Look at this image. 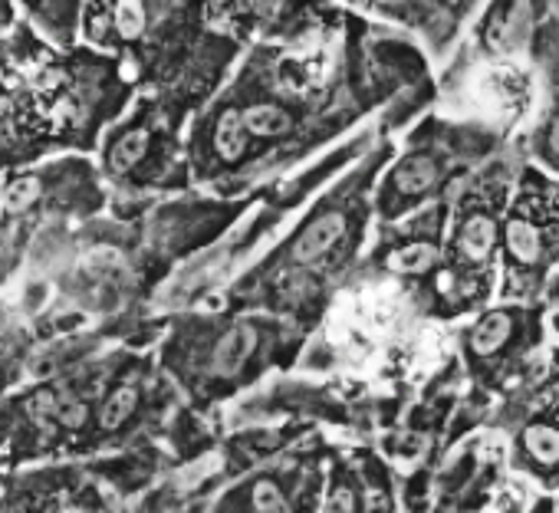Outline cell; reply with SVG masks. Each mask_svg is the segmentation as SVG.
Segmentation results:
<instances>
[{
  "label": "cell",
  "mask_w": 559,
  "mask_h": 513,
  "mask_svg": "<svg viewBox=\"0 0 559 513\" xmlns=\"http://www.w3.org/2000/svg\"><path fill=\"white\" fill-rule=\"evenodd\" d=\"M254 349H257V329L250 323L231 326L211 349V368L217 376H237L254 356Z\"/></svg>",
  "instance_id": "1"
},
{
  "label": "cell",
  "mask_w": 559,
  "mask_h": 513,
  "mask_svg": "<svg viewBox=\"0 0 559 513\" xmlns=\"http://www.w3.org/2000/svg\"><path fill=\"white\" fill-rule=\"evenodd\" d=\"M343 234H345V217L343 214L339 211L323 214V217H316V221H313L310 227L296 237V244H293V260H296V264H316L319 256L339 244Z\"/></svg>",
  "instance_id": "2"
},
{
  "label": "cell",
  "mask_w": 559,
  "mask_h": 513,
  "mask_svg": "<svg viewBox=\"0 0 559 513\" xmlns=\"http://www.w3.org/2000/svg\"><path fill=\"white\" fill-rule=\"evenodd\" d=\"M457 244H461V254H464L467 260L481 264V260L491 256L494 244H497V224H494L487 214H474V217L464 221V227H461Z\"/></svg>",
  "instance_id": "3"
},
{
  "label": "cell",
  "mask_w": 559,
  "mask_h": 513,
  "mask_svg": "<svg viewBox=\"0 0 559 513\" xmlns=\"http://www.w3.org/2000/svg\"><path fill=\"white\" fill-rule=\"evenodd\" d=\"M247 148V128H244V116L241 112L227 109L217 119L215 128V152L221 155L224 162H237Z\"/></svg>",
  "instance_id": "4"
},
{
  "label": "cell",
  "mask_w": 559,
  "mask_h": 513,
  "mask_svg": "<svg viewBox=\"0 0 559 513\" xmlns=\"http://www.w3.org/2000/svg\"><path fill=\"white\" fill-rule=\"evenodd\" d=\"M507 247L510 254L520 260V264H536L543 256V234L534 221H526V217H514L507 224Z\"/></svg>",
  "instance_id": "5"
},
{
  "label": "cell",
  "mask_w": 559,
  "mask_h": 513,
  "mask_svg": "<svg viewBox=\"0 0 559 513\" xmlns=\"http://www.w3.org/2000/svg\"><path fill=\"white\" fill-rule=\"evenodd\" d=\"M510 333H514V319H510L507 313H491V317H484L471 336L474 356H494L497 349H504V342L510 339Z\"/></svg>",
  "instance_id": "6"
},
{
  "label": "cell",
  "mask_w": 559,
  "mask_h": 513,
  "mask_svg": "<svg viewBox=\"0 0 559 513\" xmlns=\"http://www.w3.org/2000/svg\"><path fill=\"white\" fill-rule=\"evenodd\" d=\"M434 181H438V165L431 162L428 155H414V158L398 165L395 171V188L402 195H422Z\"/></svg>",
  "instance_id": "7"
},
{
  "label": "cell",
  "mask_w": 559,
  "mask_h": 513,
  "mask_svg": "<svg viewBox=\"0 0 559 513\" xmlns=\"http://www.w3.org/2000/svg\"><path fill=\"white\" fill-rule=\"evenodd\" d=\"M244 128L254 136H284L293 128V116L280 106H250L244 112Z\"/></svg>",
  "instance_id": "8"
},
{
  "label": "cell",
  "mask_w": 559,
  "mask_h": 513,
  "mask_svg": "<svg viewBox=\"0 0 559 513\" xmlns=\"http://www.w3.org/2000/svg\"><path fill=\"white\" fill-rule=\"evenodd\" d=\"M524 448H526V454H530L534 461L553 468V464H559V428L530 425L524 431Z\"/></svg>",
  "instance_id": "9"
},
{
  "label": "cell",
  "mask_w": 559,
  "mask_h": 513,
  "mask_svg": "<svg viewBox=\"0 0 559 513\" xmlns=\"http://www.w3.org/2000/svg\"><path fill=\"white\" fill-rule=\"evenodd\" d=\"M148 148V132L145 128H135V132H125V136L115 142V148L109 152V171L122 175V171H129L132 165L142 162V155Z\"/></svg>",
  "instance_id": "10"
},
{
  "label": "cell",
  "mask_w": 559,
  "mask_h": 513,
  "mask_svg": "<svg viewBox=\"0 0 559 513\" xmlns=\"http://www.w3.org/2000/svg\"><path fill=\"white\" fill-rule=\"evenodd\" d=\"M438 264V250L431 244H408V247L395 250L388 256V267L398 270V274H424L431 267Z\"/></svg>",
  "instance_id": "11"
},
{
  "label": "cell",
  "mask_w": 559,
  "mask_h": 513,
  "mask_svg": "<svg viewBox=\"0 0 559 513\" xmlns=\"http://www.w3.org/2000/svg\"><path fill=\"white\" fill-rule=\"evenodd\" d=\"M112 20H115V30L125 40H138L145 34V4L142 0H115V10H112Z\"/></svg>",
  "instance_id": "12"
},
{
  "label": "cell",
  "mask_w": 559,
  "mask_h": 513,
  "mask_svg": "<svg viewBox=\"0 0 559 513\" xmlns=\"http://www.w3.org/2000/svg\"><path fill=\"white\" fill-rule=\"evenodd\" d=\"M135 408H138V392L132 385H122V388H115V392L105 398L103 411H99V421H103V428H119V425H125V418H129Z\"/></svg>",
  "instance_id": "13"
},
{
  "label": "cell",
  "mask_w": 559,
  "mask_h": 513,
  "mask_svg": "<svg viewBox=\"0 0 559 513\" xmlns=\"http://www.w3.org/2000/svg\"><path fill=\"white\" fill-rule=\"evenodd\" d=\"M36 197H40V178L24 175V178L10 181L7 195H4V207H7L10 214H20L30 205H36Z\"/></svg>",
  "instance_id": "14"
},
{
  "label": "cell",
  "mask_w": 559,
  "mask_h": 513,
  "mask_svg": "<svg viewBox=\"0 0 559 513\" xmlns=\"http://www.w3.org/2000/svg\"><path fill=\"white\" fill-rule=\"evenodd\" d=\"M250 500H254V510L257 513H290V504L284 500V490L276 488L274 480H257L254 490H250Z\"/></svg>",
  "instance_id": "15"
},
{
  "label": "cell",
  "mask_w": 559,
  "mask_h": 513,
  "mask_svg": "<svg viewBox=\"0 0 559 513\" xmlns=\"http://www.w3.org/2000/svg\"><path fill=\"white\" fill-rule=\"evenodd\" d=\"M56 421H63L66 428H79L83 421L89 418V408L79 398H60V405H56V415H53Z\"/></svg>",
  "instance_id": "16"
},
{
  "label": "cell",
  "mask_w": 559,
  "mask_h": 513,
  "mask_svg": "<svg viewBox=\"0 0 559 513\" xmlns=\"http://www.w3.org/2000/svg\"><path fill=\"white\" fill-rule=\"evenodd\" d=\"M56 405H60L56 392H36L26 402V411H30V418H50V415H56Z\"/></svg>",
  "instance_id": "17"
},
{
  "label": "cell",
  "mask_w": 559,
  "mask_h": 513,
  "mask_svg": "<svg viewBox=\"0 0 559 513\" xmlns=\"http://www.w3.org/2000/svg\"><path fill=\"white\" fill-rule=\"evenodd\" d=\"M326 513H355V494L349 488H335L326 500Z\"/></svg>",
  "instance_id": "18"
},
{
  "label": "cell",
  "mask_w": 559,
  "mask_h": 513,
  "mask_svg": "<svg viewBox=\"0 0 559 513\" xmlns=\"http://www.w3.org/2000/svg\"><path fill=\"white\" fill-rule=\"evenodd\" d=\"M550 152L559 155V116H556V122H553V132H550Z\"/></svg>",
  "instance_id": "19"
},
{
  "label": "cell",
  "mask_w": 559,
  "mask_h": 513,
  "mask_svg": "<svg viewBox=\"0 0 559 513\" xmlns=\"http://www.w3.org/2000/svg\"><path fill=\"white\" fill-rule=\"evenodd\" d=\"M0 83H4V69H0Z\"/></svg>",
  "instance_id": "20"
}]
</instances>
